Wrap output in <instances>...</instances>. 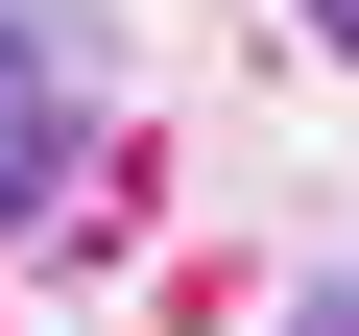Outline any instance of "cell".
Returning a JSON list of instances; mask_svg holds the SVG:
<instances>
[{
    "label": "cell",
    "instance_id": "cell-3",
    "mask_svg": "<svg viewBox=\"0 0 359 336\" xmlns=\"http://www.w3.org/2000/svg\"><path fill=\"white\" fill-rule=\"evenodd\" d=\"M311 49H359V0H311Z\"/></svg>",
    "mask_w": 359,
    "mask_h": 336
},
{
    "label": "cell",
    "instance_id": "cell-1",
    "mask_svg": "<svg viewBox=\"0 0 359 336\" xmlns=\"http://www.w3.org/2000/svg\"><path fill=\"white\" fill-rule=\"evenodd\" d=\"M72 144H96V120H72V25L25 0V25H0V240H25V217L72 193Z\"/></svg>",
    "mask_w": 359,
    "mask_h": 336
},
{
    "label": "cell",
    "instance_id": "cell-2",
    "mask_svg": "<svg viewBox=\"0 0 359 336\" xmlns=\"http://www.w3.org/2000/svg\"><path fill=\"white\" fill-rule=\"evenodd\" d=\"M287 336H359V264H335V288H311V312H287Z\"/></svg>",
    "mask_w": 359,
    "mask_h": 336
}]
</instances>
